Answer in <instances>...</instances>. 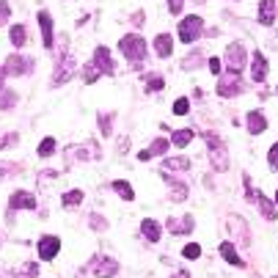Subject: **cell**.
I'll list each match as a JSON object with an SVG mask.
<instances>
[{"label": "cell", "mask_w": 278, "mask_h": 278, "mask_svg": "<svg viewBox=\"0 0 278 278\" xmlns=\"http://www.w3.org/2000/svg\"><path fill=\"white\" fill-rule=\"evenodd\" d=\"M204 141H206V146H210L212 168H215V171H226V168H229V152H226V146H223L221 135H215V132H204Z\"/></svg>", "instance_id": "cell-1"}, {"label": "cell", "mask_w": 278, "mask_h": 278, "mask_svg": "<svg viewBox=\"0 0 278 278\" xmlns=\"http://www.w3.org/2000/svg\"><path fill=\"white\" fill-rule=\"evenodd\" d=\"M119 50L124 52V58H129L132 63H138V61H144L146 58V39L144 36H124L119 41Z\"/></svg>", "instance_id": "cell-2"}, {"label": "cell", "mask_w": 278, "mask_h": 278, "mask_svg": "<svg viewBox=\"0 0 278 278\" xmlns=\"http://www.w3.org/2000/svg\"><path fill=\"white\" fill-rule=\"evenodd\" d=\"M201 28H204V20H201L198 14L187 17V20L179 22V39L185 41V44H190V41H196L201 36Z\"/></svg>", "instance_id": "cell-3"}, {"label": "cell", "mask_w": 278, "mask_h": 278, "mask_svg": "<svg viewBox=\"0 0 278 278\" xmlns=\"http://www.w3.org/2000/svg\"><path fill=\"white\" fill-rule=\"evenodd\" d=\"M245 47L240 44V41H234V44H229V50H226V66H229V72L232 75H240L242 69H245Z\"/></svg>", "instance_id": "cell-4"}, {"label": "cell", "mask_w": 278, "mask_h": 278, "mask_svg": "<svg viewBox=\"0 0 278 278\" xmlns=\"http://www.w3.org/2000/svg\"><path fill=\"white\" fill-rule=\"evenodd\" d=\"M31 66H33V61L31 58H25V55H9V61H6V75H11V78H22V75H28L31 72Z\"/></svg>", "instance_id": "cell-5"}, {"label": "cell", "mask_w": 278, "mask_h": 278, "mask_svg": "<svg viewBox=\"0 0 278 278\" xmlns=\"http://www.w3.org/2000/svg\"><path fill=\"white\" fill-rule=\"evenodd\" d=\"M91 270L97 278H113L119 273V262H116V259H108V256H97L91 262Z\"/></svg>", "instance_id": "cell-6"}, {"label": "cell", "mask_w": 278, "mask_h": 278, "mask_svg": "<svg viewBox=\"0 0 278 278\" xmlns=\"http://www.w3.org/2000/svg\"><path fill=\"white\" fill-rule=\"evenodd\" d=\"M39 259H44V262H50V259L58 256V251H61V240L55 237V234H47V237L39 240Z\"/></svg>", "instance_id": "cell-7"}, {"label": "cell", "mask_w": 278, "mask_h": 278, "mask_svg": "<svg viewBox=\"0 0 278 278\" xmlns=\"http://www.w3.org/2000/svg\"><path fill=\"white\" fill-rule=\"evenodd\" d=\"M245 187H248V198H251L253 204H256L259 210H262V215L267 218V221H275V206L270 204V201L264 198L262 193H256V190H253V187H251V182H248V176H245Z\"/></svg>", "instance_id": "cell-8"}, {"label": "cell", "mask_w": 278, "mask_h": 278, "mask_svg": "<svg viewBox=\"0 0 278 278\" xmlns=\"http://www.w3.org/2000/svg\"><path fill=\"white\" fill-rule=\"evenodd\" d=\"M9 206L11 210H36V198L28 190H14L9 198Z\"/></svg>", "instance_id": "cell-9"}, {"label": "cell", "mask_w": 278, "mask_h": 278, "mask_svg": "<svg viewBox=\"0 0 278 278\" xmlns=\"http://www.w3.org/2000/svg\"><path fill=\"white\" fill-rule=\"evenodd\" d=\"M63 63H58V69H55V75H52V86H61V83H66L69 78H72V72H75V58H61Z\"/></svg>", "instance_id": "cell-10"}, {"label": "cell", "mask_w": 278, "mask_h": 278, "mask_svg": "<svg viewBox=\"0 0 278 278\" xmlns=\"http://www.w3.org/2000/svg\"><path fill=\"white\" fill-rule=\"evenodd\" d=\"M240 91H242V86L237 83V75H226V78L218 83V94L221 97H237Z\"/></svg>", "instance_id": "cell-11"}, {"label": "cell", "mask_w": 278, "mask_h": 278, "mask_svg": "<svg viewBox=\"0 0 278 278\" xmlns=\"http://www.w3.org/2000/svg\"><path fill=\"white\" fill-rule=\"evenodd\" d=\"M36 20H39V28H41V41H44V47L50 50L52 47V20H50L47 11H39Z\"/></svg>", "instance_id": "cell-12"}, {"label": "cell", "mask_w": 278, "mask_h": 278, "mask_svg": "<svg viewBox=\"0 0 278 278\" xmlns=\"http://www.w3.org/2000/svg\"><path fill=\"white\" fill-rule=\"evenodd\" d=\"M94 63H97L105 75H113V61H110L108 47H97V50H94Z\"/></svg>", "instance_id": "cell-13"}, {"label": "cell", "mask_w": 278, "mask_h": 278, "mask_svg": "<svg viewBox=\"0 0 278 278\" xmlns=\"http://www.w3.org/2000/svg\"><path fill=\"white\" fill-rule=\"evenodd\" d=\"M251 78L256 83H264V78H267V58L262 55V52H256L253 55V63H251Z\"/></svg>", "instance_id": "cell-14"}, {"label": "cell", "mask_w": 278, "mask_h": 278, "mask_svg": "<svg viewBox=\"0 0 278 278\" xmlns=\"http://www.w3.org/2000/svg\"><path fill=\"white\" fill-rule=\"evenodd\" d=\"M168 232L171 234H190L193 232V215H185V218H179V221L168 218Z\"/></svg>", "instance_id": "cell-15"}, {"label": "cell", "mask_w": 278, "mask_h": 278, "mask_svg": "<svg viewBox=\"0 0 278 278\" xmlns=\"http://www.w3.org/2000/svg\"><path fill=\"white\" fill-rule=\"evenodd\" d=\"M264 129H267V119H264V113L251 110V113H248V132L259 135V132H264Z\"/></svg>", "instance_id": "cell-16"}, {"label": "cell", "mask_w": 278, "mask_h": 278, "mask_svg": "<svg viewBox=\"0 0 278 278\" xmlns=\"http://www.w3.org/2000/svg\"><path fill=\"white\" fill-rule=\"evenodd\" d=\"M275 20V0H262V6H259V22L262 25H273Z\"/></svg>", "instance_id": "cell-17"}, {"label": "cell", "mask_w": 278, "mask_h": 278, "mask_svg": "<svg viewBox=\"0 0 278 278\" xmlns=\"http://www.w3.org/2000/svg\"><path fill=\"white\" fill-rule=\"evenodd\" d=\"M155 50L160 58H171V52H174V41H171L168 33H160V36L155 39Z\"/></svg>", "instance_id": "cell-18"}, {"label": "cell", "mask_w": 278, "mask_h": 278, "mask_svg": "<svg viewBox=\"0 0 278 278\" xmlns=\"http://www.w3.org/2000/svg\"><path fill=\"white\" fill-rule=\"evenodd\" d=\"M165 152H168V141H165V138H157L155 144L149 146V149H144V152H141L138 160H152L155 155H165Z\"/></svg>", "instance_id": "cell-19"}, {"label": "cell", "mask_w": 278, "mask_h": 278, "mask_svg": "<svg viewBox=\"0 0 278 278\" xmlns=\"http://www.w3.org/2000/svg\"><path fill=\"white\" fill-rule=\"evenodd\" d=\"M141 234H144L149 242H157L160 240V223L152 221V218H146V221L141 223Z\"/></svg>", "instance_id": "cell-20"}, {"label": "cell", "mask_w": 278, "mask_h": 278, "mask_svg": "<svg viewBox=\"0 0 278 278\" xmlns=\"http://www.w3.org/2000/svg\"><path fill=\"white\" fill-rule=\"evenodd\" d=\"M221 256L226 259L229 264H237V267H242V264H245V262L237 256V248H234L232 242H221Z\"/></svg>", "instance_id": "cell-21"}, {"label": "cell", "mask_w": 278, "mask_h": 278, "mask_svg": "<svg viewBox=\"0 0 278 278\" xmlns=\"http://www.w3.org/2000/svg\"><path fill=\"white\" fill-rule=\"evenodd\" d=\"M163 176L168 179V185H171V198H174V201H185V198H187V185H182V182H174L168 171H165Z\"/></svg>", "instance_id": "cell-22"}, {"label": "cell", "mask_w": 278, "mask_h": 278, "mask_svg": "<svg viewBox=\"0 0 278 278\" xmlns=\"http://www.w3.org/2000/svg\"><path fill=\"white\" fill-rule=\"evenodd\" d=\"M163 168L165 171H187V168H190V160H187V157H168L163 163Z\"/></svg>", "instance_id": "cell-23"}, {"label": "cell", "mask_w": 278, "mask_h": 278, "mask_svg": "<svg viewBox=\"0 0 278 278\" xmlns=\"http://www.w3.org/2000/svg\"><path fill=\"white\" fill-rule=\"evenodd\" d=\"M9 39H11V44H14V47H22V44L28 41V36H25V25H11Z\"/></svg>", "instance_id": "cell-24"}, {"label": "cell", "mask_w": 278, "mask_h": 278, "mask_svg": "<svg viewBox=\"0 0 278 278\" xmlns=\"http://www.w3.org/2000/svg\"><path fill=\"white\" fill-rule=\"evenodd\" d=\"M193 141V129H179V132L171 135V144L174 146H187Z\"/></svg>", "instance_id": "cell-25"}, {"label": "cell", "mask_w": 278, "mask_h": 278, "mask_svg": "<svg viewBox=\"0 0 278 278\" xmlns=\"http://www.w3.org/2000/svg\"><path fill=\"white\" fill-rule=\"evenodd\" d=\"M113 190L119 193L121 198H127V201H132V198H135V193H132V187H129V182H121V179H116V182H113Z\"/></svg>", "instance_id": "cell-26"}, {"label": "cell", "mask_w": 278, "mask_h": 278, "mask_svg": "<svg viewBox=\"0 0 278 278\" xmlns=\"http://www.w3.org/2000/svg\"><path fill=\"white\" fill-rule=\"evenodd\" d=\"M229 226H232L234 232H240V240L245 242V245L251 242V237H248V229H245V223H242L240 218H229Z\"/></svg>", "instance_id": "cell-27"}, {"label": "cell", "mask_w": 278, "mask_h": 278, "mask_svg": "<svg viewBox=\"0 0 278 278\" xmlns=\"http://www.w3.org/2000/svg\"><path fill=\"white\" fill-rule=\"evenodd\" d=\"M50 155H55V141L52 138H44L39 144V157H50Z\"/></svg>", "instance_id": "cell-28"}, {"label": "cell", "mask_w": 278, "mask_h": 278, "mask_svg": "<svg viewBox=\"0 0 278 278\" xmlns=\"http://www.w3.org/2000/svg\"><path fill=\"white\" fill-rule=\"evenodd\" d=\"M17 105V94L14 91H3V97H0V110H11Z\"/></svg>", "instance_id": "cell-29"}, {"label": "cell", "mask_w": 278, "mask_h": 278, "mask_svg": "<svg viewBox=\"0 0 278 278\" xmlns=\"http://www.w3.org/2000/svg\"><path fill=\"white\" fill-rule=\"evenodd\" d=\"M80 201H83V190H69L66 196L61 198V204L63 206H75V204H80Z\"/></svg>", "instance_id": "cell-30"}, {"label": "cell", "mask_w": 278, "mask_h": 278, "mask_svg": "<svg viewBox=\"0 0 278 278\" xmlns=\"http://www.w3.org/2000/svg\"><path fill=\"white\" fill-rule=\"evenodd\" d=\"M144 80H146V88H149V91H160V88L165 86V80L160 78V75H146Z\"/></svg>", "instance_id": "cell-31"}, {"label": "cell", "mask_w": 278, "mask_h": 278, "mask_svg": "<svg viewBox=\"0 0 278 278\" xmlns=\"http://www.w3.org/2000/svg\"><path fill=\"white\" fill-rule=\"evenodd\" d=\"M99 75H102V69H99L97 66V63H88V66H86V83H97V78H99Z\"/></svg>", "instance_id": "cell-32"}, {"label": "cell", "mask_w": 278, "mask_h": 278, "mask_svg": "<svg viewBox=\"0 0 278 278\" xmlns=\"http://www.w3.org/2000/svg\"><path fill=\"white\" fill-rule=\"evenodd\" d=\"M17 141H20V135H17V132H9V135H3V138H0V152H3V149H9V146H14Z\"/></svg>", "instance_id": "cell-33"}, {"label": "cell", "mask_w": 278, "mask_h": 278, "mask_svg": "<svg viewBox=\"0 0 278 278\" xmlns=\"http://www.w3.org/2000/svg\"><path fill=\"white\" fill-rule=\"evenodd\" d=\"M22 278H39V264L36 262H28L22 267Z\"/></svg>", "instance_id": "cell-34"}, {"label": "cell", "mask_w": 278, "mask_h": 278, "mask_svg": "<svg viewBox=\"0 0 278 278\" xmlns=\"http://www.w3.org/2000/svg\"><path fill=\"white\" fill-rule=\"evenodd\" d=\"M187 110H190V102H187L185 97H182V99H176V102H174V113H176V116H185Z\"/></svg>", "instance_id": "cell-35"}, {"label": "cell", "mask_w": 278, "mask_h": 278, "mask_svg": "<svg viewBox=\"0 0 278 278\" xmlns=\"http://www.w3.org/2000/svg\"><path fill=\"white\" fill-rule=\"evenodd\" d=\"M185 259H198L201 256V245H196V242H193V245H185Z\"/></svg>", "instance_id": "cell-36"}, {"label": "cell", "mask_w": 278, "mask_h": 278, "mask_svg": "<svg viewBox=\"0 0 278 278\" xmlns=\"http://www.w3.org/2000/svg\"><path fill=\"white\" fill-rule=\"evenodd\" d=\"M110 116H105V113H99V132L102 135H110Z\"/></svg>", "instance_id": "cell-37"}, {"label": "cell", "mask_w": 278, "mask_h": 278, "mask_svg": "<svg viewBox=\"0 0 278 278\" xmlns=\"http://www.w3.org/2000/svg\"><path fill=\"white\" fill-rule=\"evenodd\" d=\"M267 160H270V168H273V171H278V144H275V146H270Z\"/></svg>", "instance_id": "cell-38"}, {"label": "cell", "mask_w": 278, "mask_h": 278, "mask_svg": "<svg viewBox=\"0 0 278 278\" xmlns=\"http://www.w3.org/2000/svg\"><path fill=\"white\" fill-rule=\"evenodd\" d=\"M201 63V52H190V55H187V61H185V69H196Z\"/></svg>", "instance_id": "cell-39"}, {"label": "cell", "mask_w": 278, "mask_h": 278, "mask_svg": "<svg viewBox=\"0 0 278 278\" xmlns=\"http://www.w3.org/2000/svg\"><path fill=\"white\" fill-rule=\"evenodd\" d=\"M9 14H11L9 3H6V0H0V25H6V22H9Z\"/></svg>", "instance_id": "cell-40"}, {"label": "cell", "mask_w": 278, "mask_h": 278, "mask_svg": "<svg viewBox=\"0 0 278 278\" xmlns=\"http://www.w3.org/2000/svg\"><path fill=\"white\" fill-rule=\"evenodd\" d=\"M91 226L97 229V232H102V229H108V223H105L99 215H91Z\"/></svg>", "instance_id": "cell-41"}, {"label": "cell", "mask_w": 278, "mask_h": 278, "mask_svg": "<svg viewBox=\"0 0 278 278\" xmlns=\"http://www.w3.org/2000/svg\"><path fill=\"white\" fill-rule=\"evenodd\" d=\"M182 6H185V0H168L171 14H179V11H182Z\"/></svg>", "instance_id": "cell-42"}, {"label": "cell", "mask_w": 278, "mask_h": 278, "mask_svg": "<svg viewBox=\"0 0 278 278\" xmlns=\"http://www.w3.org/2000/svg\"><path fill=\"white\" fill-rule=\"evenodd\" d=\"M210 72H212V75L221 72V61H218V58H210Z\"/></svg>", "instance_id": "cell-43"}, {"label": "cell", "mask_w": 278, "mask_h": 278, "mask_svg": "<svg viewBox=\"0 0 278 278\" xmlns=\"http://www.w3.org/2000/svg\"><path fill=\"white\" fill-rule=\"evenodd\" d=\"M171 278H190V275H187L185 270H179V273H174V275H171Z\"/></svg>", "instance_id": "cell-44"}, {"label": "cell", "mask_w": 278, "mask_h": 278, "mask_svg": "<svg viewBox=\"0 0 278 278\" xmlns=\"http://www.w3.org/2000/svg\"><path fill=\"white\" fill-rule=\"evenodd\" d=\"M3 78H6V69L0 66V91H3Z\"/></svg>", "instance_id": "cell-45"}, {"label": "cell", "mask_w": 278, "mask_h": 278, "mask_svg": "<svg viewBox=\"0 0 278 278\" xmlns=\"http://www.w3.org/2000/svg\"><path fill=\"white\" fill-rule=\"evenodd\" d=\"M6 168H11V165H3V163H0V179H3V174H6Z\"/></svg>", "instance_id": "cell-46"}]
</instances>
